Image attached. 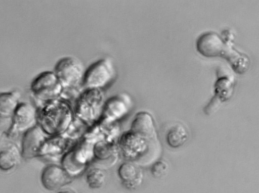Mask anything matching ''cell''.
<instances>
[{"label": "cell", "instance_id": "obj_1", "mask_svg": "<svg viewBox=\"0 0 259 193\" xmlns=\"http://www.w3.org/2000/svg\"><path fill=\"white\" fill-rule=\"evenodd\" d=\"M63 89L72 88L82 84L84 73L83 65L78 59L66 57L59 60L53 71Z\"/></svg>", "mask_w": 259, "mask_h": 193}, {"label": "cell", "instance_id": "obj_2", "mask_svg": "<svg viewBox=\"0 0 259 193\" xmlns=\"http://www.w3.org/2000/svg\"><path fill=\"white\" fill-rule=\"evenodd\" d=\"M115 69L112 61L108 58L100 59L85 71L82 85L86 89H101L112 80Z\"/></svg>", "mask_w": 259, "mask_h": 193}, {"label": "cell", "instance_id": "obj_3", "mask_svg": "<svg viewBox=\"0 0 259 193\" xmlns=\"http://www.w3.org/2000/svg\"><path fill=\"white\" fill-rule=\"evenodd\" d=\"M30 89L38 99L50 102L56 100L61 94L63 88L54 72L46 71L33 79Z\"/></svg>", "mask_w": 259, "mask_h": 193}, {"label": "cell", "instance_id": "obj_4", "mask_svg": "<svg viewBox=\"0 0 259 193\" xmlns=\"http://www.w3.org/2000/svg\"><path fill=\"white\" fill-rule=\"evenodd\" d=\"M104 95L101 89H86L79 96L76 113L83 119L95 118L103 110Z\"/></svg>", "mask_w": 259, "mask_h": 193}, {"label": "cell", "instance_id": "obj_5", "mask_svg": "<svg viewBox=\"0 0 259 193\" xmlns=\"http://www.w3.org/2000/svg\"><path fill=\"white\" fill-rule=\"evenodd\" d=\"M197 51L206 57H215L222 55L225 43L221 37L213 32L202 34L196 42Z\"/></svg>", "mask_w": 259, "mask_h": 193}, {"label": "cell", "instance_id": "obj_6", "mask_svg": "<svg viewBox=\"0 0 259 193\" xmlns=\"http://www.w3.org/2000/svg\"><path fill=\"white\" fill-rule=\"evenodd\" d=\"M41 182L47 190H56L69 181V176L61 167L54 165H49L42 170Z\"/></svg>", "mask_w": 259, "mask_h": 193}, {"label": "cell", "instance_id": "obj_7", "mask_svg": "<svg viewBox=\"0 0 259 193\" xmlns=\"http://www.w3.org/2000/svg\"><path fill=\"white\" fill-rule=\"evenodd\" d=\"M118 175L122 184L130 190L136 189L143 181V174L140 169L130 162H124L119 167Z\"/></svg>", "mask_w": 259, "mask_h": 193}, {"label": "cell", "instance_id": "obj_8", "mask_svg": "<svg viewBox=\"0 0 259 193\" xmlns=\"http://www.w3.org/2000/svg\"><path fill=\"white\" fill-rule=\"evenodd\" d=\"M129 102L128 97L124 94L113 96L104 104L103 114L109 119L119 118L127 112Z\"/></svg>", "mask_w": 259, "mask_h": 193}, {"label": "cell", "instance_id": "obj_9", "mask_svg": "<svg viewBox=\"0 0 259 193\" xmlns=\"http://www.w3.org/2000/svg\"><path fill=\"white\" fill-rule=\"evenodd\" d=\"M12 116V124L18 129H24L34 122L35 110L28 103H20L18 104Z\"/></svg>", "mask_w": 259, "mask_h": 193}, {"label": "cell", "instance_id": "obj_10", "mask_svg": "<svg viewBox=\"0 0 259 193\" xmlns=\"http://www.w3.org/2000/svg\"><path fill=\"white\" fill-rule=\"evenodd\" d=\"M20 154L13 144L5 146L0 150V170L7 172L15 168L19 163Z\"/></svg>", "mask_w": 259, "mask_h": 193}, {"label": "cell", "instance_id": "obj_11", "mask_svg": "<svg viewBox=\"0 0 259 193\" xmlns=\"http://www.w3.org/2000/svg\"><path fill=\"white\" fill-rule=\"evenodd\" d=\"M133 133L141 136L149 135L153 131V120L148 112H140L137 113L132 123Z\"/></svg>", "mask_w": 259, "mask_h": 193}, {"label": "cell", "instance_id": "obj_12", "mask_svg": "<svg viewBox=\"0 0 259 193\" xmlns=\"http://www.w3.org/2000/svg\"><path fill=\"white\" fill-rule=\"evenodd\" d=\"M188 131L182 124L177 123L168 130L166 136L168 145L172 148H178L182 146L187 140Z\"/></svg>", "mask_w": 259, "mask_h": 193}, {"label": "cell", "instance_id": "obj_13", "mask_svg": "<svg viewBox=\"0 0 259 193\" xmlns=\"http://www.w3.org/2000/svg\"><path fill=\"white\" fill-rule=\"evenodd\" d=\"M18 96L13 92L0 93V116L11 117L18 104Z\"/></svg>", "mask_w": 259, "mask_h": 193}, {"label": "cell", "instance_id": "obj_14", "mask_svg": "<svg viewBox=\"0 0 259 193\" xmlns=\"http://www.w3.org/2000/svg\"><path fill=\"white\" fill-rule=\"evenodd\" d=\"M85 179L90 188L97 189L104 186L106 182V176L104 171L94 168L88 170Z\"/></svg>", "mask_w": 259, "mask_h": 193}, {"label": "cell", "instance_id": "obj_15", "mask_svg": "<svg viewBox=\"0 0 259 193\" xmlns=\"http://www.w3.org/2000/svg\"><path fill=\"white\" fill-rule=\"evenodd\" d=\"M167 170V163L165 161L159 160L152 166L151 172L155 178H160L165 174Z\"/></svg>", "mask_w": 259, "mask_h": 193}, {"label": "cell", "instance_id": "obj_16", "mask_svg": "<svg viewBox=\"0 0 259 193\" xmlns=\"http://www.w3.org/2000/svg\"><path fill=\"white\" fill-rule=\"evenodd\" d=\"M12 125V118L11 117H4L0 116V138L10 126Z\"/></svg>", "mask_w": 259, "mask_h": 193}, {"label": "cell", "instance_id": "obj_17", "mask_svg": "<svg viewBox=\"0 0 259 193\" xmlns=\"http://www.w3.org/2000/svg\"><path fill=\"white\" fill-rule=\"evenodd\" d=\"M56 193H75L74 191L70 189H64L60 190Z\"/></svg>", "mask_w": 259, "mask_h": 193}]
</instances>
